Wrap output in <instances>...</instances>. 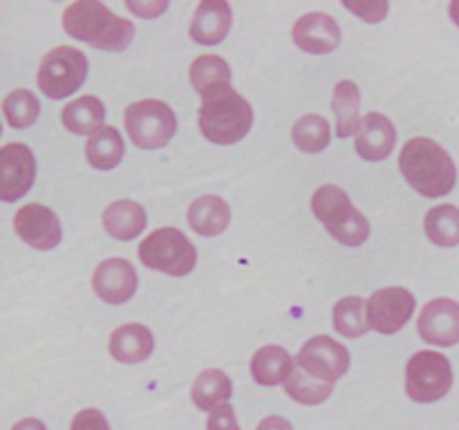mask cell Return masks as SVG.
Masks as SVG:
<instances>
[{"instance_id": "484cf974", "label": "cell", "mask_w": 459, "mask_h": 430, "mask_svg": "<svg viewBox=\"0 0 459 430\" xmlns=\"http://www.w3.org/2000/svg\"><path fill=\"white\" fill-rule=\"evenodd\" d=\"M233 394V383L222 370H204L195 381H193L191 397L200 410H215L218 406H224L229 397Z\"/></svg>"}, {"instance_id": "ba28073f", "label": "cell", "mask_w": 459, "mask_h": 430, "mask_svg": "<svg viewBox=\"0 0 459 430\" xmlns=\"http://www.w3.org/2000/svg\"><path fill=\"white\" fill-rule=\"evenodd\" d=\"M453 385V367L444 354L421 349L408 361L406 392L417 403L439 401Z\"/></svg>"}, {"instance_id": "836d02e7", "label": "cell", "mask_w": 459, "mask_h": 430, "mask_svg": "<svg viewBox=\"0 0 459 430\" xmlns=\"http://www.w3.org/2000/svg\"><path fill=\"white\" fill-rule=\"evenodd\" d=\"M206 430H240L236 419V410L229 403L211 410L209 421H206Z\"/></svg>"}, {"instance_id": "e0dca14e", "label": "cell", "mask_w": 459, "mask_h": 430, "mask_svg": "<svg viewBox=\"0 0 459 430\" xmlns=\"http://www.w3.org/2000/svg\"><path fill=\"white\" fill-rule=\"evenodd\" d=\"M231 21L233 12L227 0H204L200 3L191 22L193 40L202 45L222 43L224 36L231 30Z\"/></svg>"}, {"instance_id": "5bb4252c", "label": "cell", "mask_w": 459, "mask_h": 430, "mask_svg": "<svg viewBox=\"0 0 459 430\" xmlns=\"http://www.w3.org/2000/svg\"><path fill=\"white\" fill-rule=\"evenodd\" d=\"M94 294L108 305H121L137 291V271L124 258L103 260L92 276Z\"/></svg>"}, {"instance_id": "52a82bcc", "label": "cell", "mask_w": 459, "mask_h": 430, "mask_svg": "<svg viewBox=\"0 0 459 430\" xmlns=\"http://www.w3.org/2000/svg\"><path fill=\"white\" fill-rule=\"evenodd\" d=\"M85 76H88V58L81 49L67 47H54L48 52L40 61L39 67V90L48 99H65L72 92L83 85Z\"/></svg>"}, {"instance_id": "f546056e", "label": "cell", "mask_w": 459, "mask_h": 430, "mask_svg": "<svg viewBox=\"0 0 459 430\" xmlns=\"http://www.w3.org/2000/svg\"><path fill=\"white\" fill-rule=\"evenodd\" d=\"M4 119L12 128H30L40 115V101L30 90H13L3 99Z\"/></svg>"}, {"instance_id": "5b68a950", "label": "cell", "mask_w": 459, "mask_h": 430, "mask_svg": "<svg viewBox=\"0 0 459 430\" xmlns=\"http://www.w3.org/2000/svg\"><path fill=\"white\" fill-rule=\"evenodd\" d=\"M139 260L143 267L161 271L166 276H188L195 269L197 251L182 231L173 227L148 233L139 245Z\"/></svg>"}, {"instance_id": "4fadbf2b", "label": "cell", "mask_w": 459, "mask_h": 430, "mask_svg": "<svg viewBox=\"0 0 459 430\" xmlns=\"http://www.w3.org/2000/svg\"><path fill=\"white\" fill-rule=\"evenodd\" d=\"M420 336L437 348H451L459 343V303L451 298H435L421 312Z\"/></svg>"}, {"instance_id": "d590c367", "label": "cell", "mask_w": 459, "mask_h": 430, "mask_svg": "<svg viewBox=\"0 0 459 430\" xmlns=\"http://www.w3.org/2000/svg\"><path fill=\"white\" fill-rule=\"evenodd\" d=\"M255 430H294L291 428V424L287 419H282V417H267V419H263L258 424V428Z\"/></svg>"}, {"instance_id": "d4e9b609", "label": "cell", "mask_w": 459, "mask_h": 430, "mask_svg": "<svg viewBox=\"0 0 459 430\" xmlns=\"http://www.w3.org/2000/svg\"><path fill=\"white\" fill-rule=\"evenodd\" d=\"M191 83L204 99L218 90L231 88V67L220 56H197L191 63Z\"/></svg>"}, {"instance_id": "d6a6232c", "label": "cell", "mask_w": 459, "mask_h": 430, "mask_svg": "<svg viewBox=\"0 0 459 430\" xmlns=\"http://www.w3.org/2000/svg\"><path fill=\"white\" fill-rule=\"evenodd\" d=\"M70 430H110V426H108V419L103 417L101 410L85 408V410L76 412Z\"/></svg>"}, {"instance_id": "7a4b0ae2", "label": "cell", "mask_w": 459, "mask_h": 430, "mask_svg": "<svg viewBox=\"0 0 459 430\" xmlns=\"http://www.w3.org/2000/svg\"><path fill=\"white\" fill-rule=\"evenodd\" d=\"M399 168L406 182L424 197H444L455 188L457 168L451 155L429 137H415L402 148Z\"/></svg>"}, {"instance_id": "ffe728a7", "label": "cell", "mask_w": 459, "mask_h": 430, "mask_svg": "<svg viewBox=\"0 0 459 430\" xmlns=\"http://www.w3.org/2000/svg\"><path fill=\"white\" fill-rule=\"evenodd\" d=\"M229 222H231V209L218 195L197 197L191 204V209H188V224H191L193 231L204 237H213L224 233Z\"/></svg>"}, {"instance_id": "cb8c5ba5", "label": "cell", "mask_w": 459, "mask_h": 430, "mask_svg": "<svg viewBox=\"0 0 459 430\" xmlns=\"http://www.w3.org/2000/svg\"><path fill=\"white\" fill-rule=\"evenodd\" d=\"M124 139H121L119 130L112 128V125H103L99 133H94L90 137V142L85 143V159L92 168L99 170H110L119 166V161L124 159Z\"/></svg>"}, {"instance_id": "2e32d148", "label": "cell", "mask_w": 459, "mask_h": 430, "mask_svg": "<svg viewBox=\"0 0 459 430\" xmlns=\"http://www.w3.org/2000/svg\"><path fill=\"white\" fill-rule=\"evenodd\" d=\"M394 143H397V128L388 116L379 115V112H370L363 116L357 143H354L359 157H363L366 161H384L394 150Z\"/></svg>"}, {"instance_id": "30bf717a", "label": "cell", "mask_w": 459, "mask_h": 430, "mask_svg": "<svg viewBox=\"0 0 459 430\" xmlns=\"http://www.w3.org/2000/svg\"><path fill=\"white\" fill-rule=\"evenodd\" d=\"M415 305V296L403 287H385L375 291L368 300L370 327L379 334H394L411 321Z\"/></svg>"}, {"instance_id": "6da1fadb", "label": "cell", "mask_w": 459, "mask_h": 430, "mask_svg": "<svg viewBox=\"0 0 459 430\" xmlns=\"http://www.w3.org/2000/svg\"><path fill=\"white\" fill-rule=\"evenodd\" d=\"M63 27L76 40L106 52H124L134 39V25L128 18L117 16L97 0L72 3L63 13Z\"/></svg>"}, {"instance_id": "8d00e7d4", "label": "cell", "mask_w": 459, "mask_h": 430, "mask_svg": "<svg viewBox=\"0 0 459 430\" xmlns=\"http://www.w3.org/2000/svg\"><path fill=\"white\" fill-rule=\"evenodd\" d=\"M12 430H45V426H43V421L31 419V417H27V419L16 421Z\"/></svg>"}, {"instance_id": "7402d4cb", "label": "cell", "mask_w": 459, "mask_h": 430, "mask_svg": "<svg viewBox=\"0 0 459 430\" xmlns=\"http://www.w3.org/2000/svg\"><path fill=\"white\" fill-rule=\"evenodd\" d=\"M63 125H65L70 133L74 134H90L103 128V119H106V108L92 94H85V97L74 99L72 103H67L63 108Z\"/></svg>"}, {"instance_id": "3957f363", "label": "cell", "mask_w": 459, "mask_h": 430, "mask_svg": "<svg viewBox=\"0 0 459 430\" xmlns=\"http://www.w3.org/2000/svg\"><path fill=\"white\" fill-rule=\"evenodd\" d=\"M254 125V108L233 88L218 90L202 99L200 130L209 142L231 146L242 142Z\"/></svg>"}, {"instance_id": "e575fe53", "label": "cell", "mask_w": 459, "mask_h": 430, "mask_svg": "<svg viewBox=\"0 0 459 430\" xmlns=\"http://www.w3.org/2000/svg\"><path fill=\"white\" fill-rule=\"evenodd\" d=\"M126 7L142 18H155L169 9V3H166V0H157V3H133V0H130V3H126Z\"/></svg>"}, {"instance_id": "4dcf8cb0", "label": "cell", "mask_w": 459, "mask_h": 430, "mask_svg": "<svg viewBox=\"0 0 459 430\" xmlns=\"http://www.w3.org/2000/svg\"><path fill=\"white\" fill-rule=\"evenodd\" d=\"M332 390H334V383H323V381L312 379L300 367H294V372H291V376L285 383V392L294 401L305 403V406H318V403H323L330 397Z\"/></svg>"}, {"instance_id": "8fae6325", "label": "cell", "mask_w": 459, "mask_h": 430, "mask_svg": "<svg viewBox=\"0 0 459 430\" xmlns=\"http://www.w3.org/2000/svg\"><path fill=\"white\" fill-rule=\"evenodd\" d=\"M36 177V159L25 143H4L0 148V197L16 202L31 188Z\"/></svg>"}, {"instance_id": "83f0119b", "label": "cell", "mask_w": 459, "mask_h": 430, "mask_svg": "<svg viewBox=\"0 0 459 430\" xmlns=\"http://www.w3.org/2000/svg\"><path fill=\"white\" fill-rule=\"evenodd\" d=\"M426 236L437 246L459 245V209L453 204H439L426 215Z\"/></svg>"}, {"instance_id": "ac0fdd59", "label": "cell", "mask_w": 459, "mask_h": 430, "mask_svg": "<svg viewBox=\"0 0 459 430\" xmlns=\"http://www.w3.org/2000/svg\"><path fill=\"white\" fill-rule=\"evenodd\" d=\"M152 349H155L152 331L148 327L137 325V322L117 327L110 336V354L119 363H126V366L146 361Z\"/></svg>"}, {"instance_id": "44dd1931", "label": "cell", "mask_w": 459, "mask_h": 430, "mask_svg": "<svg viewBox=\"0 0 459 430\" xmlns=\"http://www.w3.org/2000/svg\"><path fill=\"white\" fill-rule=\"evenodd\" d=\"M294 372V358L281 345H264L251 358V376L260 385H281Z\"/></svg>"}, {"instance_id": "8992f818", "label": "cell", "mask_w": 459, "mask_h": 430, "mask_svg": "<svg viewBox=\"0 0 459 430\" xmlns=\"http://www.w3.org/2000/svg\"><path fill=\"white\" fill-rule=\"evenodd\" d=\"M124 124L134 146L143 150H157L173 139L178 130V116L173 108L166 106L164 101L143 99L126 108Z\"/></svg>"}, {"instance_id": "4316f807", "label": "cell", "mask_w": 459, "mask_h": 430, "mask_svg": "<svg viewBox=\"0 0 459 430\" xmlns=\"http://www.w3.org/2000/svg\"><path fill=\"white\" fill-rule=\"evenodd\" d=\"M334 330L345 339H357L370 331L368 303L359 296H348L334 305Z\"/></svg>"}, {"instance_id": "9c48e42d", "label": "cell", "mask_w": 459, "mask_h": 430, "mask_svg": "<svg viewBox=\"0 0 459 430\" xmlns=\"http://www.w3.org/2000/svg\"><path fill=\"white\" fill-rule=\"evenodd\" d=\"M296 367L323 383H336L350 367V352L330 336H314L294 358Z\"/></svg>"}, {"instance_id": "1f68e13d", "label": "cell", "mask_w": 459, "mask_h": 430, "mask_svg": "<svg viewBox=\"0 0 459 430\" xmlns=\"http://www.w3.org/2000/svg\"><path fill=\"white\" fill-rule=\"evenodd\" d=\"M345 9L357 13L366 22H381L388 13V3L385 0H359V3H343Z\"/></svg>"}, {"instance_id": "603a6c76", "label": "cell", "mask_w": 459, "mask_h": 430, "mask_svg": "<svg viewBox=\"0 0 459 430\" xmlns=\"http://www.w3.org/2000/svg\"><path fill=\"white\" fill-rule=\"evenodd\" d=\"M359 108H361V92H359L357 83L341 81L334 88V97H332V110L336 115V134L341 139L359 134L363 121L359 116Z\"/></svg>"}, {"instance_id": "7c38bea8", "label": "cell", "mask_w": 459, "mask_h": 430, "mask_svg": "<svg viewBox=\"0 0 459 430\" xmlns=\"http://www.w3.org/2000/svg\"><path fill=\"white\" fill-rule=\"evenodd\" d=\"M18 237L36 251H49L61 242V222L52 209L43 204H25L13 218Z\"/></svg>"}, {"instance_id": "f1b7e54d", "label": "cell", "mask_w": 459, "mask_h": 430, "mask_svg": "<svg viewBox=\"0 0 459 430\" xmlns=\"http://www.w3.org/2000/svg\"><path fill=\"white\" fill-rule=\"evenodd\" d=\"M291 139L303 152H321L330 146V124L321 115H305L294 124Z\"/></svg>"}, {"instance_id": "277c9868", "label": "cell", "mask_w": 459, "mask_h": 430, "mask_svg": "<svg viewBox=\"0 0 459 430\" xmlns=\"http://www.w3.org/2000/svg\"><path fill=\"white\" fill-rule=\"evenodd\" d=\"M314 215L325 224L327 231L341 245L359 246L370 236V222L350 202L348 193L334 184H325L312 197Z\"/></svg>"}, {"instance_id": "9a60e30c", "label": "cell", "mask_w": 459, "mask_h": 430, "mask_svg": "<svg viewBox=\"0 0 459 430\" xmlns=\"http://www.w3.org/2000/svg\"><path fill=\"white\" fill-rule=\"evenodd\" d=\"M294 36V43L299 45L303 52L307 54H330L339 47L341 43V27L339 22L332 16L323 12H312L305 13L303 18H299L291 30Z\"/></svg>"}, {"instance_id": "d6986e66", "label": "cell", "mask_w": 459, "mask_h": 430, "mask_svg": "<svg viewBox=\"0 0 459 430\" xmlns=\"http://www.w3.org/2000/svg\"><path fill=\"white\" fill-rule=\"evenodd\" d=\"M146 211L133 200H117L103 211V228L117 240H134L146 228Z\"/></svg>"}, {"instance_id": "74e56055", "label": "cell", "mask_w": 459, "mask_h": 430, "mask_svg": "<svg viewBox=\"0 0 459 430\" xmlns=\"http://www.w3.org/2000/svg\"><path fill=\"white\" fill-rule=\"evenodd\" d=\"M448 13H451L453 22L459 27V0H453V3L448 4Z\"/></svg>"}]
</instances>
